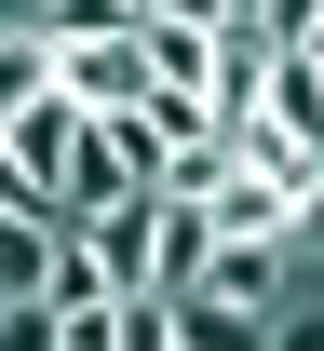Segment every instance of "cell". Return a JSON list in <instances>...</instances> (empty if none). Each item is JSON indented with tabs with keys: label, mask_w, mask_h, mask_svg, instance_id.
<instances>
[{
	"label": "cell",
	"mask_w": 324,
	"mask_h": 351,
	"mask_svg": "<svg viewBox=\"0 0 324 351\" xmlns=\"http://www.w3.org/2000/svg\"><path fill=\"white\" fill-rule=\"evenodd\" d=\"M82 135H95V108L68 82H14V95H0V203H54V217H68Z\"/></svg>",
	"instance_id": "6da1fadb"
},
{
	"label": "cell",
	"mask_w": 324,
	"mask_h": 351,
	"mask_svg": "<svg viewBox=\"0 0 324 351\" xmlns=\"http://www.w3.org/2000/svg\"><path fill=\"white\" fill-rule=\"evenodd\" d=\"M216 257H230L216 243V203H162V298H203Z\"/></svg>",
	"instance_id": "7a4b0ae2"
},
{
	"label": "cell",
	"mask_w": 324,
	"mask_h": 351,
	"mask_svg": "<svg viewBox=\"0 0 324 351\" xmlns=\"http://www.w3.org/2000/svg\"><path fill=\"white\" fill-rule=\"evenodd\" d=\"M0 351H68V311L54 298H0Z\"/></svg>",
	"instance_id": "3957f363"
}]
</instances>
